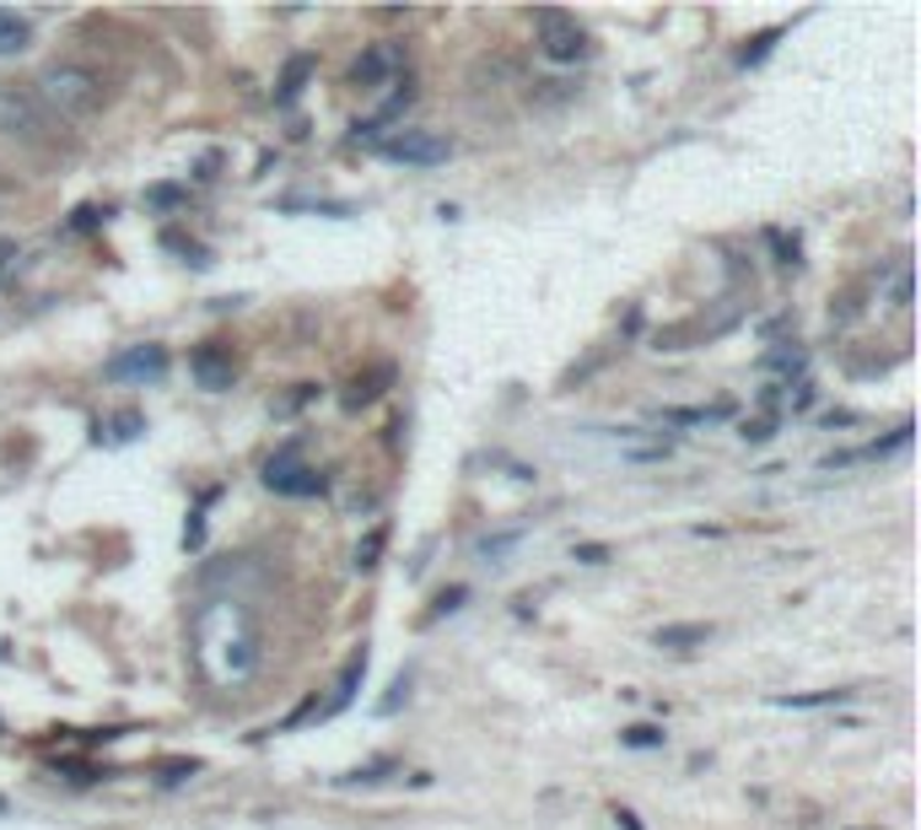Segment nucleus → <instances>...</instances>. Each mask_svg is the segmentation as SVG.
Wrapping results in <instances>:
<instances>
[{"label": "nucleus", "mask_w": 921, "mask_h": 830, "mask_svg": "<svg viewBox=\"0 0 921 830\" xmlns=\"http://www.w3.org/2000/svg\"><path fill=\"white\" fill-rule=\"evenodd\" d=\"M195 653L216 685H238L259 668V625L238 599H216L195 615Z\"/></svg>", "instance_id": "nucleus-1"}, {"label": "nucleus", "mask_w": 921, "mask_h": 830, "mask_svg": "<svg viewBox=\"0 0 921 830\" xmlns=\"http://www.w3.org/2000/svg\"><path fill=\"white\" fill-rule=\"evenodd\" d=\"M33 97L43 103V114L86 120V114L103 108V82H97L86 65H49L39 82H33Z\"/></svg>", "instance_id": "nucleus-2"}, {"label": "nucleus", "mask_w": 921, "mask_h": 830, "mask_svg": "<svg viewBox=\"0 0 921 830\" xmlns=\"http://www.w3.org/2000/svg\"><path fill=\"white\" fill-rule=\"evenodd\" d=\"M377 152H383L388 163H405V167H437L453 157V141L437 135V129H388V135L377 141Z\"/></svg>", "instance_id": "nucleus-3"}, {"label": "nucleus", "mask_w": 921, "mask_h": 830, "mask_svg": "<svg viewBox=\"0 0 921 830\" xmlns=\"http://www.w3.org/2000/svg\"><path fill=\"white\" fill-rule=\"evenodd\" d=\"M0 135L6 141H43L49 135V114L33 97V86H0Z\"/></svg>", "instance_id": "nucleus-4"}, {"label": "nucleus", "mask_w": 921, "mask_h": 830, "mask_svg": "<svg viewBox=\"0 0 921 830\" xmlns=\"http://www.w3.org/2000/svg\"><path fill=\"white\" fill-rule=\"evenodd\" d=\"M534 28H540V49H545V60L555 65H572V60H583L587 54V33L577 28V17H566V11H534Z\"/></svg>", "instance_id": "nucleus-5"}, {"label": "nucleus", "mask_w": 921, "mask_h": 830, "mask_svg": "<svg viewBox=\"0 0 921 830\" xmlns=\"http://www.w3.org/2000/svg\"><path fill=\"white\" fill-rule=\"evenodd\" d=\"M264 486L281 491V497H318V491H324V475L307 469V464L296 458V448H286V454H275L264 464Z\"/></svg>", "instance_id": "nucleus-6"}, {"label": "nucleus", "mask_w": 921, "mask_h": 830, "mask_svg": "<svg viewBox=\"0 0 921 830\" xmlns=\"http://www.w3.org/2000/svg\"><path fill=\"white\" fill-rule=\"evenodd\" d=\"M399 65H405V54H399L394 43H373V49L350 65V86H356V92H383V86L399 82Z\"/></svg>", "instance_id": "nucleus-7"}, {"label": "nucleus", "mask_w": 921, "mask_h": 830, "mask_svg": "<svg viewBox=\"0 0 921 830\" xmlns=\"http://www.w3.org/2000/svg\"><path fill=\"white\" fill-rule=\"evenodd\" d=\"M103 373L114 377V383H163L168 377V351L163 345H135L125 356H114Z\"/></svg>", "instance_id": "nucleus-8"}, {"label": "nucleus", "mask_w": 921, "mask_h": 830, "mask_svg": "<svg viewBox=\"0 0 921 830\" xmlns=\"http://www.w3.org/2000/svg\"><path fill=\"white\" fill-rule=\"evenodd\" d=\"M189 373H195L200 388H210V394H227V388H232V377H238V367H232V356H227L221 345H200V351L189 356Z\"/></svg>", "instance_id": "nucleus-9"}, {"label": "nucleus", "mask_w": 921, "mask_h": 830, "mask_svg": "<svg viewBox=\"0 0 921 830\" xmlns=\"http://www.w3.org/2000/svg\"><path fill=\"white\" fill-rule=\"evenodd\" d=\"M367 679V647H356L350 658H345V668H339L335 679V696H329V706H324V717H335V712H345V706L356 702V685Z\"/></svg>", "instance_id": "nucleus-10"}, {"label": "nucleus", "mask_w": 921, "mask_h": 830, "mask_svg": "<svg viewBox=\"0 0 921 830\" xmlns=\"http://www.w3.org/2000/svg\"><path fill=\"white\" fill-rule=\"evenodd\" d=\"M28 43H33V22L0 6V60H17Z\"/></svg>", "instance_id": "nucleus-11"}, {"label": "nucleus", "mask_w": 921, "mask_h": 830, "mask_svg": "<svg viewBox=\"0 0 921 830\" xmlns=\"http://www.w3.org/2000/svg\"><path fill=\"white\" fill-rule=\"evenodd\" d=\"M652 642H658V647H701V642H712V625H701V621L658 625V631H652Z\"/></svg>", "instance_id": "nucleus-12"}, {"label": "nucleus", "mask_w": 921, "mask_h": 830, "mask_svg": "<svg viewBox=\"0 0 921 830\" xmlns=\"http://www.w3.org/2000/svg\"><path fill=\"white\" fill-rule=\"evenodd\" d=\"M383 383H394V367H388V362H383V367H377V373H367V377H356V388H350V394H345V405H350V411H362V405H373L377 394H383Z\"/></svg>", "instance_id": "nucleus-13"}, {"label": "nucleus", "mask_w": 921, "mask_h": 830, "mask_svg": "<svg viewBox=\"0 0 921 830\" xmlns=\"http://www.w3.org/2000/svg\"><path fill=\"white\" fill-rule=\"evenodd\" d=\"M307 76H313V54H296L292 65H286V76H281V92H275V103H296Z\"/></svg>", "instance_id": "nucleus-14"}, {"label": "nucleus", "mask_w": 921, "mask_h": 830, "mask_svg": "<svg viewBox=\"0 0 921 830\" xmlns=\"http://www.w3.org/2000/svg\"><path fill=\"white\" fill-rule=\"evenodd\" d=\"M146 432V415L140 411H119L108 421V443H129V437H140Z\"/></svg>", "instance_id": "nucleus-15"}, {"label": "nucleus", "mask_w": 921, "mask_h": 830, "mask_svg": "<svg viewBox=\"0 0 921 830\" xmlns=\"http://www.w3.org/2000/svg\"><path fill=\"white\" fill-rule=\"evenodd\" d=\"M383 540H388V529L377 523L373 535H367V540L356 544V572H373V567H377V556H383Z\"/></svg>", "instance_id": "nucleus-16"}, {"label": "nucleus", "mask_w": 921, "mask_h": 830, "mask_svg": "<svg viewBox=\"0 0 921 830\" xmlns=\"http://www.w3.org/2000/svg\"><path fill=\"white\" fill-rule=\"evenodd\" d=\"M765 373H808V356H803V351H771V356H765Z\"/></svg>", "instance_id": "nucleus-17"}, {"label": "nucleus", "mask_w": 921, "mask_h": 830, "mask_svg": "<svg viewBox=\"0 0 921 830\" xmlns=\"http://www.w3.org/2000/svg\"><path fill=\"white\" fill-rule=\"evenodd\" d=\"M889 302L894 308H911V259L894 264V281H889Z\"/></svg>", "instance_id": "nucleus-18"}, {"label": "nucleus", "mask_w": 921, "mask_h": 830, "mask_svg": "<svg viewBox=\"0 0 921 830\" xmlns=\"http://www.w3.org/2000/svg\"><path fill=\"white\" fill-rule=\"evenodd\" d=\"M189 200V189H178V184H157V189H146V206H157V210H172V206H184Z\"/></svg>", "instance_id": "nucleus-19"}, {"label": "nucleus", "mask_w": 921, "mask_h": 830, "mask_svg": "<svg viewBox=\"0 0 921 830\" xmlns=\"http://www.w3.org/2000/svg\"><path fill=\"white\" fill-rule=\"evenodd\" d=\"M776 39H782V28H771V33H760V39H754L750 49L739 54V65H744V71H750V65H760V60H765V54L776 49Z\"/></svg>", "instance_id": "nucleus-20"}, {"label": "nucleus", "mask_w": 921, "mask_h": 830, "mask_svg": "<svg viewBox=\"0 0 921 830\" xmlns=\"http://www.w3.org/2000/svg\"><path fill=\"white\" fill-rule=\"evenodd\" d=\"M626 745L630 749H658V745H663V728H652V723H641V728H626Z\"/></svg>", "instance_id": "nucleus-21"}, {"label": "nucleus", "mask_w": 921, "mask_h": 830, "mask_svg": "<svg viewBox=\"0 0 921 830\" xmlns=\"http://www.w3.org/2000/svg\"><path fill=\"white\" fill-rule=\"evenodd\" d=\"M517 540H523V535H491V540H480V556H485V561H502L506 550H517Z\"/></svg>", "instance_id": "nucleus-22"}, {"label": "nucleus", "mask_w": 921, "mask_h": 830, "mask_svg": "<svg viewBox=\"0 0 921 830\" xmlns=\"http://www.w3.org/2000/svg\"><path fill=\"white\" fill-rule=\"evenodd\" d=\"M846 702V691H819V696H776V706H830Z\"/></svg>", "instance_id": "nucleus-23"}, {"label": "nucleus", "mask_w": 921, "mask_h": 830, "mask_svg": "<svg viewBox=\"0 0 921 830\" xmlns=\"http://www.w3.org/2000/svg\"><path fill=\"white\" fill-rule=\"evenodd\" d=\"M195 771H200V760H172L168 771H163V788H178V782L195 777Z\"/></svg>", "instance_id": "nucleus-24"}, {"label": "nucleus", "mask_w": 921, "mask_h": 830, "mask_svg": "<svg viewBox=\"0 0 921 830\" xmlns=\"http://www.w3.org/2000/svg\"><path fill=\"white\" fill-rule=\"evenodd\" d=\"M399 702H410V674H399V679H394V696H388V702L377 706V712L388 717V712H399Z\"/></svg>", "instance_id": "nucleus-25"}, {"label": "nucleus", "mask_w": 921, "mask_h": 830, "mask_svg": "<svg viewBox=\"0 0 921 830\" xmlns=\"http://www.w3.org/2000/svg\"><path fill=\"white\" fill-rule=\"evenodd\" d=\"M463 599H469V588H448V593L437 599V615H453V610H463Z\"/></svg>", "instance_id": "nucleus-26"}, {"label": "nucleus", "mask_w": 921, "mask_h": 830, "mask_svg": "<svg viewBox=\"0 0 921 830\" xmlns=\"http://www.w3.org/2000/svg\"><path fill=\"white\" fill-rule=\"evenodd\" d=\"M776 432V421H744V443H765Z\"/></svg>", "instance_id": "nucleus-27"}, {"label": "nucleus", "mask_w": 921, "mask_h": 830, "mask_svg": "<svg viewBox=\"0 0 921 830\" xmlns=\"http://www.w3.org/2000/svg\"><path fill=\"white\" fill-rule=\"evenodd\" d=\"M808 405H814V383H797V394H787V411H808Z\"/></svg>", "instance_id": "nucleus-28"}, {"label": "nucleus", "mask_w": 921, "mask_h": 830, "mask_svg": "<svg viewBox=\"0 0 921 830\" xmlns=\"http://www.w3.org/2000/svg\"><path fill=\"white\" fill-rule=\"evenodd\" d=\"M97 221H103V210H97V206H82V210H76V221H71V227H76V232H92Z\"/></svg>", "instance_id": "nucleus-29"}, {"label": "nucleus", "mask_w": 921, "mask_h": 830, "mask_svg": "<svg viewBox=\"0 0 921 830\" xmlns=\"http://www.w3.org/2000/svg\"><path fill=\"white\" fill-rule=\"evenodd\" d=\"M577 561H587V567H604V561H609V550H604V544H577Z\"/></svg>", "instance_id": "nucleus-30"}, {"label": "nucleus", "mask_w": 921, "mask_h": 830, "mask_svg": "<svg viewBox=\"0 0 921 830\" xmlns=\"http://www.w3.org/2000/svg\"><path fill=\"white\" fill-rule=\"evenodd\" d=\"M11 253H17V243H11V238H0V270L11 264Z\"/></svg>", "instance_id": "nucleus-31"}, {"label": "nucleus", "mask_w": 921, "mask_h": 830, "mask_svg": "<svg viewBox=\"0 0 921 830\" xmlns=\"http://www.w3.org/2000/svg\"><path fill=\"white\" fill-rule=\"evenodd\" d=\"M615 820H620V826H626V830H641V820H636V815H630V809H620V815H615Z\"/></svg>", "instance_id": "nucleus-32"}]
</instances>
